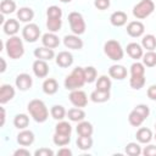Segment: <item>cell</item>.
<instances>
[{
	"label": "cell",
	"instance_id": "obj_14",
	"mask_svg": "<svg viewBox=\"0 0 156 156\" xmlns=\"http://www.w3.org/2000/svg\"><path fill=\"white\" fill-rule=\"evenodd\" d=\"M15 98V88L10 84H2L0 88V104L4 105Z\"/></svg>",
	"mask_w": 156,
	"mask_h": 156
},
{
	"label": "cell",
	"instance_id": "obj_55",
	"mask_svg": "<svg viewBox=\"0 0 156 156\" xmlns=\"http://www.w3.org/2000/svg\"><path fill=\"white\" fill-rule=\"evenodd\" d=\"M155 127H156V124H155Z\"/></svg>",
	"mask_w": 156,
	"mask_h": 156
},
{
	"label": "cell",
	"instance_id": "obj_24",
	"mask_svg": "<svg viewBox=\"0 0 156 156\" xmlns=\"http://www.w3.org/2000/svg\"><path fill=\"white\" fill-rule=\"evenodd\" d=\"M136 140L141 144H147L151 141L152 139V132L149 129V128H145V127H141L138 129L136 132Z\"/></svg>",
	"mask_w": 156,
	"mask_h": 156
},
{
	"label": "cell",
	"instance_id": "obj_25",
	"mask_svg": "<svg viewBox=\"0 0 156 156\" xmlns=\"http://www.w3.org/2000/svg\"><path fill=\"white\" fill-rule=\"evenodd\" d=\"M34 17V11L30 9V7H21L18 11H17V18L21 21V22H24V23H28L33 20Z\"/></svg>",
	"mask_w": 156,
	"mask_h": 156
},
{
	"label": "cell",
	"instance_id": "obj_10",
	"mask_svg": "<svg viewBox=\"0 0 156 156\" xmlns=\"http://www.w3.org/2000/svg\"><path fill=\"white\" fill-rule=\"evenodd\" d=\"M33 73L38 77V78H45L48 74H49V66L46 63V61L44 60H39L37 58L34 62H33Z\"/></svg>",
	"mask_w": 156,
	"mask_h": 156
},
{
	"label": "cell",
	"instance_id": "obj_6",
	"mask_svg": "<svg viewBox=\"0 0 156 156\" xmlns=\"http://www.w3.org/2000/svg\"><path fill=\"white\" fill-rule=\"evenodd\" d=\"M68 23H69V27H71V30L73 34L80 35L85 32L87 24H85V21L83 18L82 13H79L77 11L71 12L68 15Z\"/></svg>",
	"mask_w": 156,
	"mask_h": 156
},
{
	"label": "cell",
	"instance_id": "obj_35",
	"mask_svg": "<svg viewBox=\"0 0 156 156\" xmlns=\"http://www.w3.org/2000/svg\"><path fill=\"white\" fill-rule=\"evenodd\" d=\"M16 10V2L13 0H2L0 4V11L2 15H9L15 12Z\"/></svg>",
	"mask_w": 156,
	"mask_h": 156
},
{
	"label": "cell",
	"instance_id": "obj_39",
	"mask_svg": "<svg viewBox=\"0 0 156 156\" xmlns=\"http://www.w3.org/2000/svg\"><path fill=\"white\" fill-rule=\"evenodd\" d=\"M141 152L143 150L138 143H128L126 146V154L129 156H139Z\"/></svg>",
	"mask_w": 156,
	"mask_h": 156
},
{
	"label": "cell",
	"instance_id": "obj_33",
	"mask_svg": "<svg viewBox=\"0 0 156 156\" xmlns=\"http://www.w3.org/2000/svg\"><path fill=\"white\" fill-rule=\"evenodd\" d=\"M128 121H129V123L133 126V127H140L141 124H143V122L145 121V118L139 113V112H136L134 108L130 111V113H129V116H128Z\"/></svg>",
	"mask_w": 156,
	"mask_h": 156
},
{
	"label": "cell",
	"instance_id": "obj_36",
	"mask_svg": "<svg viewBox=\"0 0 156 156\" xmlns=\"http://www.w3.org/2000/svg\"><path fill=\"white\" fill-rule=\"evenodd\" d=\"M77 146L80 150H89L93 146V139H91V136L79 135L77 138Z\"/></svg>",
	"mask_w": 156,
	"mask_h": 156
},
{
	"label": "cell",
	"instance_id": "obj_3",
	"mask_svg": "<svg viewBox=\"0 0 156 156\" xmlns=\"http://www.w3.org/2000/svg\"><path fill=\"white\" fill-rule=\"evenodd\" d=\"M5 49H6V54L12 60H17L21 58L24 54V46H23V41L20 37L17 35H12L10 37L6 43H5Z\"/></svg>",
	"mask_w": 156,
	"mask_h": 156
},
{
	"label": "cell",
	"instance_id": "obj_41",
	"mask_svg": "<svg viewBox=\"0 0 156 156\" xmlns=\"http://www.w3.org/2000/svg\"><path fill=\"white\" fill-rule=\"evenodd\" d=\"M130 76H145V66L140 62H134L130 66Z\"/></svg>",
	"mask_w": 156,
	"mask_h": 156
},
{
	"label": "cell",
	"instance_id": "obj_22",
	"mask_svg": "<svg viewBox=\"0 0 156 156\" xmlns=\"http://www.w3.org/2000/svg\"><path fill=\"white\" fill-rule=\"evenodd\" d=\"M58 90V84L56 82V79L54 78H48L44 80L43 83V91L48 95H54L56 94Z\"/></svg>",
	"mask_w": 156,
	"mask_h": 156
},
{
	"label": "cell",
	"instance_id": "obj_53",
	"mask_svg": "<svg viewBox=\"0 0 156 156\" xmlns=\"http://www.w3.org/2000/svg\"><path fill=\"white\" fill-rule=\"evenodd\" d=\"M61 2H65V4H67V2H71L72 0H60Z\"/></svg>",
	"mask_w": 156,
	"mask_h": 156
},
{
	"label": "cell",
	"instance_id": "obj_29",
	"mask_svg": "<svg viewBox=\"0 0 156 156\" xmlns=\"http://www.w3.org/2000/svg\"><path fill=\"white\" fill-rule=\"evenodd\" d=\"M29 124V117L24 113H18L13 118V126L18 129H26Z\"/></svg>",
	"mask_w": 156,
	"mask_h": 156
},
{
	"label": "cell",
	"instance_id": "obj_45",
	"mask_svg": "<svg viewBox=\"0 0 156 156\" xmlns=\"http://www.w3.org/2000/svg\"><path fill=\"white\" fill-rule=\"evenodd\" d=\"M94 6L98 10H106L110 7V0H95L94 1Z\"/></svg>",
	"mask_w": 156,
	"mask_h": 156
},
{
	"label": "cell",
	"instance_id": "obj_4",
	"mask_svg": "<svg viewBox=\"0 0 156 156\" xmlns=\"http://www.w3.org/2000/svg\"><path fill=\"white\" fill-rule=\"evenodd\" d=\"M104 52L112 61H121L123 58V56H124L123 48L121 46L119 41H117L115 39L107 40L105 43V45H104Z\"/></svg>",
	"mask_w": 156,
	"mask_h": 156
},
{
	"label": "cell",
	"instance_id": "obj_30",
	"mask_svg": "<svg viewBox=\"0 0 156 156\" xmlns=\"http://www.w3.org/2000/svg\"><path fill=\"white\" fill-rule=\"evenodd\" d=\"M52 141L57 146H66L71 141V135L69 134H62V133H56L52 136Z\"/></svg>",
	"mask_w": 156,
	"mask_h": 156
},
{
	"label": "cell",
	"instance_id": "obj_43",
	"mask_svg": "<svg viewBox=\"0 0 156 156\" xmlns=\"http://www.w3.org/2000/svg\"><path fill=\"white\" fill-rule=\"evenodd\" d=\"M46 15H48V17L61 18V17H62V10H61L58 6L52 5V6L48 7V10H46Z\"/></svg>",
	"mask_w": 156,
	"mask_h": 156
},
{
	"label": "cell",
	"instance_id": "obj_37",
	"mask_svg": "<svg viewBox=\"0 0 156 156\" xmlns=\"http://www.w3.org/2000/svg\"><path fill=\"white\" fill-rule=\"evenodd\" d=\"M96 89L104 90V91H110V89H111V80H110V78L107 76L99 77V79L96 82Z\"/></svg>",
	"mask_w": 156,
	"mask_h": 156
},
{
	"label": "cell",
	"instance_id": "obj_51",
	"mask_svg": "<svg viewBox=\"0 0 156 156\" xmlns=\"http://www.w3.org/2000/svg\"><path fill=\"white\" fill-rule=\"evenodd\" d=\"M0 61H1V65H2V66H1V69H0V72L2 73V72H5V71H6V62H5V60H4L2 57L0 58Z\"/></svg>",
	"mask_w": 156,
	"mask_h": 156
},
{
	"label": "cell",
	"instance_id": "obj_20",
	"mask_svg": "<svg viewBox=\"0 0 156 156\" xmlns=\"http://www.w3.org/2000/svg\"><path fill=\"white\" fill-rule=\"evenodd\" d=\"M127 20H128L127 13L123 12V11H116V12H113L110 16V22L115 27H122V26H124L127 23Z\"/></svg>",
	"mask_w": 156,
	"mask_h": 156
},
{
	"label": "cell",
	"instance_id": "obj_48",
	"mask_svg": "<svg viewBox=\"0 0 156 156\" xmlns=\"http://www.w3.org/2000/svg\"><path fill=\"white\" fill-rule=\"evenodd\" d=\"M146 94H147V98H149L150 100L156 101V85H155V84H154V85H150V87L147 88Z\"/></svg>",
	"mask_w": 156,
	"mask_h": 156
},
{
	"label": "cell",
	"instance_id": "obj_8",
	"mask_svg": "<svg viewBox=\"0 0 156 156\" xmlns=\"http://www.w3.org/2000/svg\"><path fill=\"white\" fill-rule=\"evenodd\" d=\"M69 101L74 107H85L88 104V96L83 90L76 89L69 93Z\"/></svg>",
	"mask_w": 156,
	"mask_h": 156
},
{
	"label": "cell",
	"instance_id": "obj_42",
	"mask_svg": "<svg viewBox=\"0 0 156 156\" xmlns=\"http://www.w3.org/2000/svg\"><path fill=\"white\" fill-rule=\"evenodd\" d=\"M84 74H85V82H87V83H93V82L96 79L98 72H96L95 67L88 66V67L84 68Z\"/></svg>",
	"mask_w": 156,
	"mask_h": 156
},
{
	"label": "cell",
	"instance_id": "obj_38",
	"mask_svg": "<svg viewBox=\"0 0 156 156\" xmlns=\"http://www.w3.org/2000/svg\"><path fill=\"white\" fill-rule=\"evenodd\" d=\"M143 63L146 67L156 66V52L155 51H146L143 55Z\"/></svg>",
	"mask_w": 156,
	"mask_h": 156
},
{
	"label": "cell",
	"instance_id": "obj_31",
	"mask_svg": "<svg viewBox=\"0 0 156 156\" xmlns=\"http://www.w3.org/2000/svg\"><path fill=\"white\" fill-rule=\"evenodd\" d=\"M145 76H130V79H129V85L132 89L134 90H139L141 89L144 85H145Z\"/></svg>",
	"mask_w": 156,
	"mask_h": 156
},
{
	"label": "cell",
	"instance_id": "obj_44",
	"mask_svg": "<svg viewBox=\"0 0 156 156\" xmlns=\"http://www.w3.org/2000/svg\"><path fill=\"white\" fill-rule=\"evenodd\" d=\"M134 110L136 111V112H139L145 119L149 117V115H150V108H149V106L147 105H144V104H140V105H136L135 107H134Z\"/></svg>",
	"mask_w": 156,
	"mask_h": 156
},
{
	"label": "cell",
	"instance_id": "obj_16",
	"mask_svg": "<svg viewBox=\"0 0 156 156\" xmlns=\"http://www.w3.org/2000/svg\"><path fill=\"white\" fill-rule=\"evenodd\" d=\"M34 56L39 60H44V61H50L55 57V52L54 49L46 48V46H41V48H37L34 50Z\"/></svg>",
	"mask_w": 156,
	"mask_h": 156
},
{
	"label": "cell",
	"instance_id": "obj_5",
	"mask_svg": "<svg viewBox=\"0 0 156 156\" xmlns=\"http://www.w3.org/2000/svg\"><path fill=\"white\" fill-rule=\"evenodd\" d=\"M155 10V4L152 0H141L133 7V16L138 20H144L149 17Z\"/></svg>",
	"mask_w": 156,
	"mask_h": 156
},
{
	"label": "cell",
	"instance_id": "obj_19",
	"mask_svg": "<svg viewBox=\"0 0 156 156\" xmlns=\"http://www.w3.org/2000/svg\"><path fill=\"white\" fill-rule=\"evenodd\" d=\"M126 51H127V54L129 55V57H132V58H134V60H139V58H141L143 57V55H144V52H143V46L141 45H139L138 43H129L128 45H127V48H126Z\"/></svg>",
	"mask_w": 156,
	"mask_h": 156
},
{
	"label": "cell",
	"instance_id": "obj_1",
	"mask_svg": "<svg viewBox=\"0 0 156 156\" xmlns=\"http://www.w3.org/2000/svg\"><path fill=\"white\" fill-rule=\"evenodd\" d=\"M27 110L29 112V115L33 117V119L38 123H43L48 119L49 117V111L48 107L45 105V102L40 99H33L32 101H29Z\"/></svg>",
	"mask_w": 156,
	"mask_h": 156
},
{
	"label": "cell",
	"instance_id": "obj_34",
	"mask_svg": "<svg viewBox=\"0 0 156 156\" xmlns=\"http://www.w3.org/2000/svg\"><path fill=\"white\" fill-rule=\"evenodd\" d=\"M62 26V20L61 18H52V17H48L46 20V27L49 29V32L56 33L61 29Z\"/></svg>",
	"mask_w": 156,
	"mask_h": 156
},
{
	"label": "cell",
	"instance_id": "obj_28",
	"mask_svg": "<svg viewBox=\"0 0 156 156\" xmlns=\"http://www.w3.org/2000/svg\"><path fill=\"white\" fill-rule=\"evenodd\" d=\"M141 46L147 51H154L156 49V37L152 34H146L141 39Z\"/></svg>",
	"mask_w": 156,
	"mask_h": 156
},
{
	"label": "cell",
	"instance_id": "obj_12",
	"mask_svg": "<svg viewBox=\"0 0 156 156\" xmlns=\"http://www.w3.org/2000/svg\"><path fill=\"white\" fill-rule=\"evenodd\" d=\"M63 44L66 48L68 49H73V50H80L83 48V40L76 35V34H68L65 35L63 38Z\"/></svg>",
	"mask_w": 156,
	"mask_h": 156
},
{
	"label": "cell",
	"instance_id": "obj_47",
	"mask_svg": "<svg viewBox=\"0 0 156 156\" xmlns=\"http://www.w3.org/2000/svg\"><path fill=\"white\" fill-rule=\"evenodd\" d=\"M145 156H156V145H147L144 147L143 152Z\"/></svg>",
	"mask_w": 156,
	"mask_h": 156
},
{
	"label": "cell",
	"instance_id": "obj_54",
	"mask_svg": "<svg viewBox=\"0 0 156 156\" xmlns=\"http://www.w3.org/2000/svg\"><path fill=\"white\" fill-rule=\"evenodd\" d=\"M154 138H155V139H156V134H155V136H154Z\"/></svg>",
	"mask_w": 156,
	"mask_h": 156
},
{
	"label": "cell",
	"instance_id": "obj_26",
	"mask_svg": "<svg viewBox=\"0 0 156 156\" xmlns=\"http://www.w3.org/2000/svg\"><path fill=\"white\" fill-rule=\"evenodd\" d=\"M110 99V91H104V90H99V89H95L94 91H91L90 94V100L93 102H105Z\"/></svg>",
	"mask_w": 156,
	"mask_h": 156
},
{
	"label": "cell",
	"instance_id": "obj_49",
	"mask_svg": "<svg viewBox=\"0 0 156 156\" xmlns=\"http://www.w3.org/2000/svg\"><path fill=\"white\" fill-rule=\"evenodd\" d=\"M13 155L15 156H30V152L27 149H18L13 152Z\"/></svg>",
	"mask_w": 156,
	"mask_h": 156
},
{
	"label": "cell",
	"instance_id": "obj_17",
	"mask_svg": "<svg viewBox=\"0 0 156 156\" xmlns=\"http://www.w3.org/2000/svg\"><path fill=\"white\" fill-rule=\"evenodd\" d=\"M108 74L111 78L117 79V80H122L127 77V68L122 65H112L108 68Z\"/></svg>",
	"mask_w": 156,
	"mask_h": 156
},
{
	"label": "cell",
	"instance_id": "obj_9",
	"mask_svg": "<svg viewBox=\"0 0 156 156\" xmlns=\"http://www.w3.org/2000/svg\"><path fill=\"white\" fill-rule=\"evenodd\" d=\"M144 32H145V27L140 21H132L127 26V33L132 38H139L144 34Z\"/></svg>",
	"mask_w": 156,
	"mask_h": 156
},
{
	"label": "cell",
	"instance_id": "obj_52",
	"mask_svg": "<svg viewBox=\"0 0 156 156\" xmlns=\"http://www.w3.org/2000/svg\"><path fill=\"white\" fill-rule=\"evenodd\" d=\"M4 122H5V110L4 107H1V126H4Z\"/></svg>",
	"mask_w": 156,
	"mask_h": 156
},
{
	"label": "cell",
	"instance_id": "obj_50",
	"mask_svg": "<svg viewBox=\"0 0 156 156\" xmlns=\"http://www.w3.org/2000/svg\"><path fill=\"white\" fill-rule=\"evenodd\" d=\"M57 155H66V156H71L72 155V151L69 150V149H67V147H62V149H60L58 151H57Z\"/></svg>",
	"mask_w": 156,
	"mask_h": 156
},
{
	"label": "cell",
	"instance_id": "obj_2",
	"mask_svg": "<svg viewBox=\"0 0 156 156\" xmlns=\"http://www.w3.org/2000/svg\"><path fill=\"white\" fill-rule=\"evenodd\" d=\"M85 74L83 67H76L66 78H65V88L67 90H76L82 88L85 84Z\"/></svg>",
	"mask_w": 156,
	"mask_h": 156
},
{
	"label": "cell",
	"instance_id": "obj_18",
	"mask_svg": "<svg viewBox=\"0 0 156 156\" xmlns=\"http://www.w3.org/2000/svg\"><path fill=\"white\" fill-rule=\"evenodd\" d=\"M41 43L46 48H50V49H55L60 45V39L58 37L52 33V32H49V33H45L43 37H41Z\"/></svg>",
	"mask_w": 156,
	"mask_h": 156
},
{
	"label": "cell",
	"instance_id": "obj_46",
	"mask_svg": "<svg viewBox=\"0 0 156 156\" xmlns=\"http://www.w3.org/2000/svg\"><path fill=\"white\" fill-rule=\"evenodd\" d=\"M34 155L35 156H54V151L48 147H41V149H38L34 152Z\"/></svg>",
	"mask_w": 156,
	"mask_h": 156
},
{
	"label": "cell",
	"instance_id": "obj_13",
	"mask_svg": "<svg viewBox=\"0 0 156 156\" xmlns=\"http://www.w3.org/2000/svg\"><path fill=\"white\" fill-rule=\"evenodd\" d=\"M34 133L30 132V130H27V129H22L18 134H17V143L21 145V146H29L34 143Z\"/></svg>",
	"mask_w": 156,
	"mask_h": 156
},
{
	"label": "cell",
	"instance_id": "obj_21",
	"mask_svg": "<svg viewBox=\"0 0 156 156\" xmlns=\"http://www.w3.org/2000/svg\"><path fill=\"white\" fill-rule=\"evenodd\" d=\"M2 28H4L5 34L12 37V35H16V33L20 30V23H18L17 20L10 18V20H7V21L2 24Z\"/></svg>",
	"mask_w": 156,
	"mask_h": 156
},
{
	"label": "cell",
	"instance_id": "obj_32",
	"mask_svg": "<svg viewBox=\"0 0 156 156\" xmlns=\"http://www.w3.org/2000/svg\"><path fill=\"white\" fill-rule=\"evenodd\" d=\"M50 113H51V117L56 121H62L66 116V110L62 105H54L50 110Z\"/></svg>",
	"mask_w": 156,
	"mask_h": 156
},
{
	"label": "cell",
	"instance_id": "obj_23",
	"mask_svg": "<svg viewBox=\"0 0 156 156\" xmlns=\"http://www.w3.org/2000/svg\"><path fill=\"white\" fill-rule=\"evenodd\" d=\"M94 132V128H93V124L88 121H80L78 122V126H77V133L78 135H84V136H91Z\"/></svg>",
	"mask_w": 156,
	"mask_h": 156
},
{
	"label": "cell",
	"instance_id": "obj_15",
	"mask_svg": "<svg viewBox=\"0 0 156 156\" xmlns=\"http://www.w3.org/2000/svg\"><path fill=\"white\" fill-rule=\"evenodd\" d=\"M56 63L62 68H67L73 63V55L68 51H61L56 56Z\"/></svg>",
	"mask_w": 156,
	"mask_h": 156
},
{
	"label": "cell",
	"instance_id": "obj_11",
	"mask_svg": "<svg viewBox=\"0 0 156 156\" xmlns=\"http://www.w3.org/2000/svg\"><path fill=\"white\" fill-rule=\"evenodd\" d=\"M15 84L16 87L22 90V91H26L28 89L32 88V84H33V79L32 77L28 74V73H21L16 77V80H15Z\"/></svg>",
	"mask_w": 156,
	"mask_h": 156
},
{
	"label": "cell",
	"instance_id": "obj_40",
	"mask_svg": "<svg viewBox=\"0 0 156 156\" xmlns=\"http://www.w3.org/2000/svg\"><path fill=\"white\" fill-rule=\"evenodd\" d=\"M55 132L56 133H62V134H69L71 135V133H72V126L68 122L60 121L55 126Z\"/></svg>",
	"mask_w": 156,
	"mask_h": 156
},
{
	"label": "cell",
	"instance_id": "obj_7",
	"mask_svg": "<svg viewBox=\"0 0 156 156\" xmlns=\"http://www.w3.org/2000/svg\"><path fill=\"white\" fill-rule=\"evenodd\" d=\"M40 37V28L35 23H28L22 29V38L28 43H35Z\"/></svg>",
	"mask_w": 156,
	"mask_h": 156
},
{
	"label": "cell",
	"instance_id": "obj_27",
	"mask_svg": "<svg viewBox=\"0 0 156 156\" xmlns=\"http://www.w3.org/2000/svg\"><path fill=\"white\" fill-rule=\"evenodd\" d=\"M67 117H68V119L72 121V122H80V121H84V118H85V112H84L80 107H74V108L68 110Z\"/></svg>",
	"mask_w": 156,
	"mask_h": 156
}]
</instances>
